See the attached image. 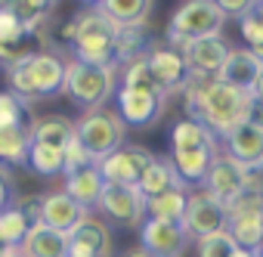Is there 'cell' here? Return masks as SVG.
<instances>
[{
  "label": "cell",
  "instance_id": "16",
  "mask_svg": "<svg viewBox=\"0 0 263 257\" xmlns=\"http://www.w3.org/2000/svg\"><path fill=\"white\" fill-rule=\"evenodd\" d=\"M189 238L180 229V223H164V220H152L146 217L140 223V248L155 254V257H183Z\"/></svg>",
  "mask_w": 263,
  "mask_h": 257
},
{
  "label": "cell",
  "instance_id": "9",
  "mask_svg": "<svg viewBox=\"0 0 263 257\" xmlns=\"http://www.w3.org/2000/svg\"><path fill=\"white\" fill-rule=\"evenodd\" d=\"M201 189H204L217 205L229 208L235 198H241V195L251 189V180H248V171H245L241 164H235L229 155L220 152V155L211 161V168H208V174H204V180H201ZM251 192H257V189H251Z\"/></svg>",
  "mask_w": 263,
  "mask_h": 257
},
{
  "label": "cell",
  "instance_id": "4",
  "mask_svg": "<svg viewBox=\"0 0 263 257\" xmlns=\"http://www.w3.org/2000/svg\"><path fill=\"white\" fill-rule=\"evenodd\" d=\"M118 90V71L105 68V65H84L74 59H65V81H62V93L81 105L84 112L93 108H105V102L115 96Z\"/></svg>",
  "mask_w": 263,
  "mask_h": 257
},
{
  "label": "cell",
  "instance_id": "11",
  "mask_svg": "<svg viewBox=\"0 0 263 257\" xmlns=\"http://www.w3.org/2000/svg\"><path fill=\"white\" fill-rule=\"evenodd\" d=\"M183 62H186V71H189V81H217L220 68L226 65V56H229V41L223 34L217 38H201V41H189L183 47H177Z\"/></svg>",
  "mask_w": 263,
  "mask_h": 257
},
{
  "label": "cell",
  "instance_id": "35",
  "mask_svg": "<svg viewBox=\"0 0 263 257\" xmlns=\"http://www.w3.org/2000/svg\"><path fill=\"white\" fill-rule=\"evenodd\" d=\"M241 38L251 53H263V19H260V4L251 7V13L241 19Z\"/></svg>",
  "mask_w": 263,
  "mask_h": 257
},
{
  "label": "cell",
  "instance_id": "31",
  "mask_svg": "<svg viewBox=\"0 0 263 257\" xmlns=\"http://www.w3.org/2000/svg\"><path fill=\"white\" fill-rule=\"evenodd\" d=\"M31 105L19 99L13 90H0V131H13V127H31Z\"/></svg>",
  "mask_w": 263,
  "mask_h": 257
},
{
  "label": "cell",
  "instance_id": "33",
  "mask_svg": "<svg viewBox=\"0 0 263 257\" xmlns=\"http://www.w3.org/2000/svg\"><path fill=\"white\" fill-rule=\"evenodd\" d=\"M25 168H28L31 174H37V177H62V152H56V149H50V146L31 143Z\"/></svg>",
  "mask_w": 263,
  "mask_h": 257
},
{
  "label": "cell",
  "instance_id": "40",
  "mask_svg": "<svg viewBox=\"0 0 263 257\" xmlns=\"http://www.w3.org/2000/svg\"><path fill=\"white\" fill-rule=\"evenodd\" d=\"M232 257H260V251H245V248H238V245H235Z\"/></svg>",
  "mask_w": 263,
  "mask_h": 257
},
{
  "label": "cell",
  "instance_id": "34",
  "mask_svg": "<svg viewBox=\"0 0 263 257\" xmlns=\"http://www.w3.org/2000/svg\"><path fill=\"white\" fill-rule=\"evenodd\" d=\"M232 251H235V242L229 238L226 229L195 242V254H198V257H232Z\"/></svg>",
  "mask_w": 263,
  "mask_h": 257
},
{
  "label": "cell",
  "instance_id": "24",
  "mask_svg": "<svg viewBox=\"0 0 263 257\" xmlns=\"http://www.w3.org/2000/svg\"><path fill=\"white\" fill-rule=\"evenodd\" d=\"M25 257H65L68 251V235L56 232V229H47L44 223H31L22 248H19Z\"/></svg>",
  "mask_w": 263,
  "mask_h": 257
},
{
  "label": "cell",
  "instance_id": "43",
  "mask_svg": "<svg viewBox=\"0 0 263 257\" xmlns=\"http://www.w3.org/2000/svg\"><path fill=\"white\" fill-rule=\"evenodd\" d=\"M4 254H7V248H4V245H0V257H4Z\"/></svg>",
  "mask_w": 263,
  "mask_h": 257
},
{
  "label": "cell",
  "instance_id": "38",
  "mask_svg": "<svg viewBox=\"0 0 263 257\" xmlns=\"http://www.w3.org/2000/svg\"><path fill=\"white\" fill-rule=\"evenodd\" d=\"M19 201V186H16V177L10 168L0 164V211H7Z\"/></svg>",
  "mask_w": 263,
  "mask_h": 257
},
{
  "label": "cell",
  "instance_id": "41",
  "mask_svg": "<svg viewBox=\"0 0 263 257\" xmlns=\"http://www.w3.org/2000/svg\"><path fill=\"white\" fill-rule=\"evenodd\" d=\"M124 257H155V254H149V251H143V248H134V251H127Z\"/></svg>",
  "mask_w": 263,
  "mask_h": 257
},
{
  "label": "cell",
  "instance_id": "32",
  "mask_svg": "<svg viewBox=\"0 0 263 257\" xmlns=\"http://www.w3.org/2000/svg\"><path fill=\"white\" fill-rule=\"evenodd\" d=\"M37 41H47V34H28V38H19V41H7L0 44V68L4 71H13L16 65H22L31 53H37Z\"/></svg>",
  "mask_w": 263,
  "mask_h": 257
},
{
  "label": "cell",
  "instance_id": "29",
  "mask_svg": "<svg viewBox=\"0 0 263 257\" xmlns=\"http://www.w3.org/2000/svg\"><path fill=\"white\" fill-rule=\"evenodd\" d=\"M186 189H171L158 198H149L146 201V217L152 220H164V223H180L183 220V211H186Z\"/></svg>",
  "mask_w": 263,
  "mask_h": 257
},
{
  "label": "cell",
  "instance_id": "8",
  "mask_svg": "<svg viewBox=\"0 0 263 257\" xmlns=\"http://www.w3.org/2000/svg\"><path fill=\"white\" fill-rule=\"evenodd\" d=\"M226 232L245 251H260L263 242V198L260 192H245L226 208Z\"/></svg>",
  "mask_w": 263,
  "mask_h": 257
},
{
  "label": "cell",
  "instance_id": "5",
  "mask_svg": "<svg viewBox=\"0 0 263 257\" xmlns=\"http://www.w3.org/2000/svg\"><path fill=\"white\" fill-rule=\"evenodd\" d=\"M223 25H226V19L214 0H186L167 22V44L183 47L189 41L217 38V34H223Z\"/></svg>",
  "mask_w": 263,
  "mask_h": 257
},
{
  "label": "cell",
  "instance_id": "21",
  "mask_svg": "<svg viewBox=\"0 0 263 257\" xmlns=\"http://www.w3.org/2000/svg\"><path fill=\"white\" fill-rule=\"evenodd\" d=\"M201 149H220V140L208 131L204 124L198 121H189V118H180L171 131V155H180V152H201Z\"/></svg>",
  "mask_w": 263,
  "mask_h": 257
},
{
  "label": "cell",
  "instance_id": "15",
  "mask_svg": "<svg viewBox=\"0 0 263 257\" xmlns=\"http://www.w3.org/2000/svg\"><path fill=\"white\" fill-rule=\"evenodd\" d=\"M217 81H223L229 87H238V90H245V93L260 99V81H263V59H260V53H251L248 47L229 50L226 65L220 68Z\"/></svg>",
  "mask_w": 263,
  "mask_h": 257
},
{
  "label": "cell",
  "instance_id": "42",
  "mask_svg": "<svg viewBox=\"0 0 263 257\" xmlns=\"http://www.w3.org/2000/svg\"><path fill=\"white\" fill-rule=\"evenodd\" d=\"M4 257H25V254H22V251H10V248H7V254H4Z\"/></svg>",
  "mask_w": 263,
  "mask_h": 257
},
{
  "label": "cell",
  "instance_id": "18",
  "mask_svg": "<svg viewBox=\"0 0 263 257\" xmlns=\"http://www.w3.org/2000/svg\"><path fill=\"white\" fill-rule=\"evenodd\" d=\"M84 217H90V211H84L74 198H68L62 189L56 192H44L41 195V214H37V223H44L47 229H56L62 235H68Z\"/></svg>",
  "mask_w": 263,
  "mask_h": 257
},
{
  "label": "cell",
  "instance_id": "3",
  "mask_svg": "<svg viewBox=\"0 0 263 257\" xmlns=\"http://www.w3.org/2000/svg\"><path fill=\"white\" fill-rule=\"evenodd\" d=\"M10 78V90L31 102L41 99H53L62 93V81H65V59L56 50H37L31 53L22 65H16L13 71H7Z\"/></svg>",
  "mask_w": 263,
  "mask_h": 257
},
{
  "label": "cell",
  "instance_id": "12",
  "mask_svg": "<svg viewBox=\"0 0 263 257\" xmlns=\"http://www.w3.org/2000/svg\"><path fill=\"white\" fill-rule=\"evenodd\" d=\"M155 161V152H149L146 146H130L124 143L121 149H115L111 155H105L96 171L102 177V183L108 186H137L140 174Z\"/></svg>",
  "mask_w": 263,
  "mask_h": 257
},
{
  "label": "cell",
  "instance_id": "26",
  "mask_svg": "<svg viewBox=\"0 0 263 257\" xmlns=\"http://www.w3.org/2000/svg\"><path fill=\"white\" fill-rule=\"evenodd\" d=\"M28 149H31V127L0 131V164L4 168H25Z\"/></svg>",
  "mask_w": 263,
  "mask_h": 257
},
{
  "label": "cell",
  "instance_id": "25",
  "mask_svg": "<svg viewBox=\"0 0 263 257\" xmlns=\"http://www.w3.org/2000/svg\"><path fill=\"white\" fill-rule=\"evenodd\" d=\"M137 189H140V195L149 201V198H158V195H164V192H171V189H183V183L177 180V174H174V168H171L167 158H155V161L140 174ZM186 192H189V189H186Z\"/></svg>",
  "mask_w": 263,
  "mask_h": 257
},
{
  "label": "cell",
  "instance_id": "2",
  "mask_svg": "<svg viewBox=\"0 0 263 257\" xmlns=\"http://www.w3.org/2000/svg\"><path fill=\"white\" fill-rule=\"evenodd\" d=\"M115 34H118V28L93 4L87 10L74 13L68 19L65 31H62V38L68 41V50H71L74 62L105 65V68H115Z\"/></svg>",
  "mask_w": 263,
  "mask_h": 257
},
{
  "label": "cell",
  "instance_id": "39",
  "mask_svg": "<svg viewBox=\"0 0 263 257\" xmlns=\"http://www.w3.org/2000/svg\"><path fill=\"white\" fill-rule=\"evenodd\" d=\"M220 7V13H223V19H245L248 13H251V7L254 4H248V0H223V4H217Z\"/></svg>",
  "mask_w": 263,
  "mask_h": 257
},
{
  "label": "cell",
  "instance_id": "17",
  "mask_svg": "<svg viewBox=\"0 0 263 257\" xmlns=\"http://www.w3.org/2000/svg\"><path fill=\"white\" fill-rule=\"evenodd\" d=\"M223 146H226V155L235 164H241L245 171L263 168V124H260V118L245 121L238 131H232L223 140Z\"/></svg>",
  "mask_w": 263,
  "mask_h": 257
},
{
  "label": "cell",
  "instance_id": "10",
  "mask_svg": "<svg viewBox=\"0 0 263 257\" xmlns=\"http://www.w3.org/2000/svg\"><path fill=\"white\" fill-rule=\"evenodd\" d=\"M180 229L186 232L189 242H198V238H208L214 232H223L226 229V208L217 205L204 189H192L186 195V211H183Z\"/></svg>",
  "mask_w": 263,
  "mask_h": 257
},
{
  "label": "cell",
  "instance_id": "19",
  "mask_svg": "<svg viewBox=\"0 0 263 257\" xmlns=\"http://www.w3.org/2000/svg\"><path fill=\"white\" fill-rule=\"evenodd\" d=\"M65 257H111V232L102 220L84 217L68 232V251Z\"/></svg>",
  "mask_w": 263,
  "mask_h": 257
},
{
  "label": "cell",
  "instance_id": "6",
  "mask_svg": "<svg viewBox=\"0 0 263 257\" xmlns=\"http://www.w3.org/2000/svg\"><path fill=\"white\" fill-rule=\"evenodd\" d=\"M74 140L90 152V158L99 164L105 155H111L115 149L124 146L127 140V127L121 124V118L111 108H93L84 112L74 121Z\"/></svg>",
  "mask_w": 263,
  "mask_h": 257
},
{
  "label": "cell",
  "instance_id": "14",
  "mask_svg": "<svg viewBox=\"0 0 263 257\" xmlns=\"http://www.w3.org/2000/svg\"><path fill=\"white\" fill-rule=\"evenodd\" d=\"M96 208L102 211V217H108L118 226L140 229V223L146 220V198L140 195L137 186H108L105 183Z\"/></svg>",
  "mask_w": 263,
  "mask_h": 257
},
{
  "label": "cell",
  "instance_id": "20",
  "mask_svg": "<svg viewBox=\"0 0 263 257\" xmlns=\"http://www.w3.org/2000/svg\"><path fill=\"white\" fill-rule=\"evenodd\" d=\"M115 28H140L152 16V0H99L93 4Z\"/></svg>",
  "mask_w": 263,
  "mask_h": 257
},
{
  "label": "cell",
  "instance_id": "7",
  "mask_svg": "<svg viewBox=\"0 0 263 257\" xmlns=\"http://www.w3.org/2000/svg\"><path fill=\"white\" fill-rule=\"evenodd\" d=\"M118 108L115 115L121 118L124 127H152L167 108V96L158 87H118L115 90Z\"/></svg>",
  "mask_w": 263,
  "mask_h": 257
},
{
  "label": "cell",
  "instance_id": "28",
  "mask_svg": "<svg viewBox=\"0 0 263 257\" xmlns=\"http://www.w3.org/2000/svg\"><path fill=\"white\" fill-rule=\"evenodd\" d=\"M7 7L16 13V19L25 25L28 34H41L59 4H50V0H16V4H7Z\"/></svg>",
  "mask_w": 263,
  "mask_h": 257
},
{
  "label": "cell",
  "instance_id": "30",
  "mask_svg": "<svg viewBox=\"0 0 263 257\" xmlns=\"http://www.w3.org/2000/svg\"><path fill=\"white\" fill-rule=\"evenodd\" d=\"M28 229H31V223H28V217L22 214L19 205L0 211V245H4V248L19 251L22 242H25V235H28Z\"/></svg>",
  "mask_w": 263,
  "mask_h": 257
},
{
  "label": "cell",
  "instance_id": "1",
  "mask_svg": "<svg viewBox=\"0 0 263 257\" xmlns=\"http://www.w3.org/2000/svg\"><path fill=\"white\" fill-rule=\"evenodd\" d=\"M183 96L186 118L204 124L217 140H226L245 121L260 118V99L223 81H189Z\"/></svg>",
  "mask_w": 263,
  "mask_h": 257
},
{
  "label": "cell",
  "instance_id": "23",
  "mask_svg": "<svg viewBox=\"0 0 263 257\" xmlns=\"http://www.w3.org/2000/svg\"><path fill=\"white\" fill-rule=\"evenodd\" d=\"M102 186H105V183H102V177H99V171H96V164H93V168H84V171H78V174H68L62 192H65L68 198H74L84 211H93V208L99 205Z\"/></svg>",
  "mask_w": 263,
  "mask_h": 257
},
{
  "label": "cell",
  "instance_id": "36",
  "mask_svg": "<svg viewBox=\"0 0 263 257\" xmlns=\"http://www.w3.org/2000/svg\"><path fill=\"white\" fill-rule=\"evenodd\" d=\"M96 161L90 158V152L71 137L68 140V146L62 149V177H68V174H78V171H84V168H93Z\"/></svg>",
  "mask_w": 263,
  "mask_h": 257
},
{
  "label": "cell",
  "instance_id": "37",
  "mask_svg": "<svg viewBox=\"0 0 263 257\" xmlns=\"http://www.w3.org/2000/svg\"><path fill=\"white\" fill-rule=\"evenodd\" d=\"M19 38H28L25 25L16 19V13H13L7 4H0V44H7V41H19Z\"/></svg>",
  "mask_w": 263,
  "mask_h": 257
},
{
  "label": "cell",
  "instance_id": "27",
  "mask_svg": "<svg viewBox=\"0 0 263 257\" xmlns=\"http://www.w3.org/2000/svg\"><path fill=\"white\" fill-rule=\"evenodd\" d=\"M149 44H152V38H149L146 25H140V28H118V34H115V68L127 65L130 59L146 56Z\"/></svg>",
  "mask_w": 263,
  "mask_h": 257
},
{
  "label": "cell",
  "instance_id": "13",
  "mask_svg": "<svg viewBox=\"0 0 263 257\" xmlns=\"http://www.w3.org/2000/svg\"><path fill=\"white\" fill-rule=\"evenodd\" d=\"M146 65H149V75H152V81L158 84V90H161L164 96L186 90L189 71H186V62H183V56H180L177 47H171V44H155V41H152L149 50H146Z\"/></svg>",
  "mask_w": 263,
  "mask_h": 257
},
{
  "label": "cell",
  "instance_id": "22",
  "mask_svg": "<svg viewBox=\"0 0 263 257\" xmlns=\"http://www.w3.org/2000/svg\"><path fill=\"white\" fill-rule=\"evenodd\" d=\"M71 137H74V121L65 115H44V118L31 121V143H37V146H50V149L62 152Z\"/></svg>",
  "mask_w": 263,
  "mask_h": 257
}]
</instances>
